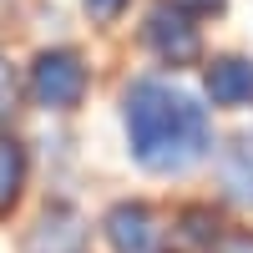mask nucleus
<instances>
[{
    "mask_svg": "<svg viewBox=\"0 0 253 253\" xmlns=\"http://www.w3.org/2000/svg\"><path fill=\"white\" fill-rule=\"evenodd\" d=\"M142 36H147V46H152L167 66H193L198 51H203V36H198V26H193V15H187L177 0H162V5L147 10Z\"/></svg>",
    "mask_w": 253,
    "mask_h": 253,
    "instance_id": "nucleus-3",
    "label": "nucleus"
},
{
    "mask_svg": "<svg viewBox=\"0 0 253 253\" xmlns=\"http://www.w3.org/2000/svg\"><path fill=\"white\" fill-rule=\"evenodd\" d=\"M81 5H86L96 20H112V15H122V5H126V0H81Z\"/></svg>",
    "mask_w": 253,
    "mask_h": 253,
    "instance_id": "nucleus-11",
    "label": "nucleus"
},
{
    "mask_svg": "<svg viewBox=\"0 0 253 253\" xmlns=\"http://www.w3.org/2000/svg\"><path fill=\"white\" fill-rule=\"evenodd\" d=\"M208 96H213V107H243L253 101V61L243 56H223L208 66Z\"/></svg>",
    "mask_w": 253,
    "mask_h": 253,
    "instance_id": "nucleus-6",
    "label": "nucleus"
},
{
    "mask_svg": "<svg viewBox=\"0 0 253 253\" xmlns=\"http://www.w3.org/2000/svg\"><path fill=\"white\" fill-rule=\"evenodd\" d=\"M20 187H26V147L0 132V213H10Z\"/></svg>",
    "mask_w": 253,
    "mask_h": 253,
    "instance_id": "nucleus-8",
    "label": "nucleus"
},
{
    "mask_svg": "<svg viewBox=\"0 0 253 253\" xmlns=\"http://www.w3.org/2000/svg\"><path fill=\"white\" fill-rule=\"evenodd\" d=\"M81 91H86V66H81L76 51H41L36 66H31V96L51 112H71Z\"/></svg>",
    "mask_w": 253,
    "mask_h": 253,
    "instance_id": "nucleus-2",
    "label": "nucleus"
},
{
    "mask_svg": "<svg viewBox=\"0 0 253 253\" xmlns=\"http://www.w3.org/2000/svg\"><path fill=\"white\" fill-rule=\"evenodd\" d=\"M101 233H107L112 253H152L162 228H157V213L147 203H117L101 218Z\"/></svg>",
    "mask_w": 253,
    "mask_h": 253,
    "instance_id": "nucleus-4",
    "label": "nucleus"
},
{
    "mask_svg": "<svg viewBox=\"0 0 253 253\" xmlns=\"http://www.w3.org/2000/svg\"><path fill=\"white\" fill-rule=\"evenodd\" d=\"M126 142L147 172H187L208 157L213 126L187 91H172L162 81H137L126 91Z\"/></svg>",
    "mask_w": 253,
    "mask_h": 253,
    "instance_id": "nucleus-1",
    "label": "nucleus"
},
{
    "mask_svg": "<svg viewBox=\"0 0 253 253\" xmlns=\"http://www.w3.org/2000/svg\"><path fill=\"white\" fill-rule=\"evenodd\" d=\"M177 5H182L187 15H208V10H218L223 0H177Z\"/></svg>",
    "mask_w": 253,
    "mask_h": 253,
    "instance_id": "nucleus-13",
    "label": "nucleus"
},
{
    "mask_svg": "<svg viewBox=\"0 0 253 253\" xmlns=\"http://www.w3.org/2000/svg\"><path fill=\"white\" fill-rule=\"evenodd\" d=\"M81 243H86V223L76 208H46L26 238V253H81Z\"/></svg>",
    "mask_w": 253,
    "mask_h": 253,
    "instance_id": "nucleus-5",
    "label": "nucleus"
},
{
    "mask_svg": "<svg viewBox=\"0 0 253 253\" xmlns=\"http://www.w3.org/2000/svg\"><path fill=\"white\" fill-rule=\"evenodd\" d=\"M213 253H253V233H238V238H223Z\"/></svg>",
    "mask_w": 253,
    "mask_h": 253,
    "instance_id": "nucleus-12",
    "label": "nucleus"
},
{
    "mask_svg": "<svg viewBox=\"0 0 253 253\" xmlns=\"http://www.w3.org/2000/svg\"><path fill=\"white\" fill-rule=\"evenodd\" d=\"M182 223H187L182 233H187V238H198V243H213V238H218V223L208 218V213H187Z\"/></svg>",
    "mask_w": 253,
    "mask_h": 253,
    "instance_id": "nucleus-10",
    "label": "nucleus"
},
{
    "mask_svg": "<svg viewBox=\"0 0 253 253\" xmlns=\"http://www.w3.org/2000/svg\"><path fill=\"white\" fill-rule=\"evenodd\" d=\"M223 187L238 208H253V137L233 142L223 152Z\"/></svg>",
    "mask_w": 253,
    "mask_h": 253,
    "instance_id": "nucleus-7",
    "label": "nucleus"
},
{
    "mask_svg": "<svg viewBox=\"0 0 253 253\" xmlns=\"http://www.w3.org/2000/svg\"><path fill=\"white\" fill-rule=\"evenodd\" d=\"M15 107H20V76H15L10 61L0 56V126L15 117Z\"/></svg>",
    "mask_w": 253,
    "mask_h": 253,
    "instance_id": "nucleus-9",
    "label": "nucleus"
}]
</instances>
